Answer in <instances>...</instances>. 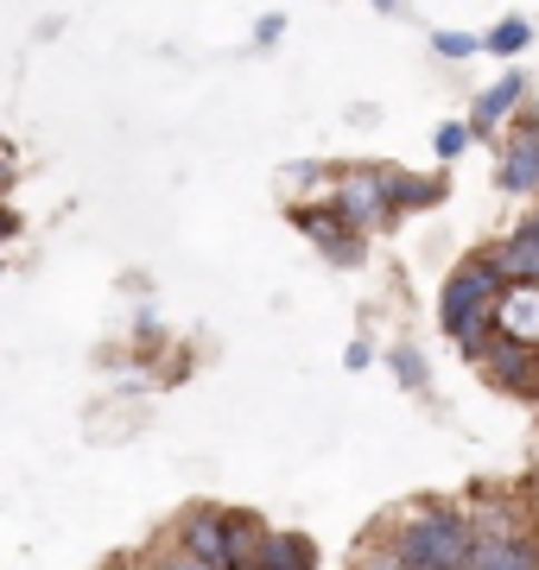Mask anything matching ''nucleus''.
Instances as JSON below:
<instances>
[{"mask_svg":"<svg viewBox=\"0 0 539 570\" xmlns=\"http://www.w3.org/2000/svg\"><path fill=\"white\" fill-rule=\"evenodd\" d=\"M273 532L261 527V513L248 508H228V546H223V570H254L261 564V551H267Z\"/></svg>","mask_w":539,"mask_h":570,"instance_id":"9","label":"nucleus"},{"mask_svg":"<svg viewBox=\"0 0 539 570\" xmlns=\"http://www.w3.org/2000/svg\"><path fill=\"white\" fill-rule=\"evenodd\" d=\"M394 546L406 551L419 570H470L477 564L482 532L463 508H419L413 520L394 532Z\"/></svg>","mask_w":539,"mask_h":570,"instance_id":"2","label":"nucleus"},{"mask_svg":"<svg viewBox=\"0 0 539 570\" xmlns=\"http://www.w3.org/2000/svg\"><path fill=\"white\" fill-rule=\"evenodd\" d=\"M388 362H394V381H400V387H419V393H425V381H432V374H425V355H419L413 343L388 348Z\"/></svg>","mask_w":539,"mask_h":570,"instance_id":"15","label":"nucleus"},{"mask_svg":"<svg viewBox=\"0 0 539 570\" xmlns=\"http://www.w3.org/2000/svg\"><path fill=\"white\" fill-rule=\"evenodd\" d=\"M223 546H228V508H190L178 520V551L223 570Z\"/></svg>","mask_w":539,"mask_h":570,"instance_id":"8","label":"nucleus"},{"mask_svg":"<svg viewBox=\"0 0 539 570\" xmlns=\"http://www.w3.org/2000/svg\"><path fill=\"white\" fill-rule=\"evenodd\" d=\"M343 216H350L362 235L369 228H381L388 216H394V204H388V165H362V171H343L336 178V197H331Z\"/></svg>","mask_w":539,"mask_h":570,"instance_id":"5","label":"nucleus"},{"mask_svg":"<svg viewBox=\"0 0 539 570\" xmlns=\"http://www.w3.org/2000/svg\"><path fill=\"white\" fill-rule=\"evenodd\" d=\"M470 570H539V539L533 532H520V539H482Z\"/></svg>","mask_w":539,"mask_h":570,"instance_id":"11","label":"nucleus"},{"mask_svg":"<svg viewBox=\"0 0 539 570\" xmlns=\"http://www.w3.org/2000/svg\"><path fill=\"white\" fill-rule=\"evenodd\" d=\"M501 197H539V115H514V134L501 140L496 159Z\"/></svg>","mask_w":539,"mask_h":570,"instance_id":"4","label":"nucleus"},{"mask_svg":"<svg viewBox=\"0 0 539 570\" xmlns=\"http://www.w3.org/2000/svg\"><path fill=\"white\" fill-rule=\"evenodd\" d=\"M501 292H508V266L496 261V247H477V254L444 279V292H438V324H444V336H451L470 362H489V348L501 343V330H496Z\"/></svg>","mask_w":539,"mask_h":570,"instance_id":"1","label":"nucleus"},{"mask_svg":"<svg viewBox=\"0 0 539 570\" xmlns=\"http://www.w3.org/2000/svg\"><path fill=\"white\" fill-rule=\"evenodd\" d=\"M520 228V235H533V242H539V209H533V216H527V223H514Z\"/></svg>","mask_w":539,"mask_h":570,"instance_id":"21","label":"nucleus"},{"mask_svg":"<svg viewBox=\"0 0 539 570\" xmlns=\"http://www.w3.org/2000/svg\"><path fill=\"white\" fill-rule=\"evenodd\" d=\"M470 140H477V127L470 121H444L432 134V153H438V165H457L463 153H470Z\"/></svg>","mask_w":539,"mask_h":570,"instance_id":"14","label":"nucleus"},{"mask_svg":"<svg viewBox=\"0 0 539 570\" xmlns=\"http://www.w3.org/2000/svg\"><path fill=\"white\" fill-rule=\"evenodd\" d=\"M292 228H298V235H312L336 266H355L362 254H369V235H362V228H355L336 204H292Z\"/></svg>","mask_w":539,"mask_h":570,"instance_id":"3","label":"nucleus"},{"mask_svg":"<svg viewBox=\"0 0 539 570\" xmlns=\"http://www.w3.org/2000/svg\"><path fill=\"white\" fill-rule=\"evenodd\" d=\"M280 32H286V20L273 13V20H261V32H254V39H261V45H273V39H280Z\"/></svg>","mask_w":539,"mask_h":570,"instance_id":"19","label":"nucleus"},{"mask_svg":"<svg viewBox=\"0 0 539 570\" xmlns=\"http://www.w3.org/2000/svg\"><path fill=\"white\" fill-rule=\"evenodd\" d=\"M13 228H20V216H13V209L0 204V242H7V235H13Z\"/></svg>","mask_w":539,"mask_h":570,"instance_id":"20","label":"nucleus"},{"mask_svg":"<svg viewBox=\"0 0 539 570\" xmlns=\"http://www.w3.org/2000/svg\"><path fill=\"white\" fill-rule=\"evenodd\" d=\"M153 570H216V564H204V558H190V551H178V558H159Z\"/></svg>","mask_w":539,"mask_h":570,"instance_id":"17","label":"nucleus"},{"mask_svg":"<svg viewBox=\"0 0 539 570\" xmlns=\"http://www.w3.org/2000/svg\"><path fill=\"white\" fill-rule=\"evenodd\" d=\"M482 45H489V58H514V51L533 45V26L520 20V13H508V20H496L489 32H482Z\"/></svg>","mask_w":539,"mask_h":570,"instance_id":"13","label":"nucleus"},{"mask_svg":"<svg viewBox=\"0 0 539 570\" xmlns=\"http://www.w3.org/2000/svg\"><path fill=\"white\" fill-rule=\"evenodd\" d=\"M432 51L444 63H463V58H477V51H489V45H482L477 32H432Z\"/></svg>","mask_w":539,"mask_h":570,"instance_id":"16","label":"nucleus"},{"mask_svg":"<svg viewBox=\"0 0 539 570\" xmlns=\"http://www.w3.org/2000/svg\"><path fill=\"white\" fill-rule=\"evenodd\" d=\"M496 330L508 343H533L539 348V279H508L496 311Z\"/></svg>","mask_w":539,"mask_h":570,"instance_id":"7","label":"nucleus"},{"mask_svg":"<svg viewBox=\"0 0 539 570\" xmlns=\"http://www.w3.org/2000/svg\"><path fill=\"white\" fill-rule=\"evenodd\" d=\"M369 362H374V348H369V343H350V355H343V367H355V374H362Z\"/></svg>","mask_w":539,"mask_h":570,"instance_id":"18","label":"nucleus"},{"mask_svg":"<svg viewBox=\"0 0 539 570\" xmlns=\"http://www.w3.org/2000/svg\"><path fill=\"white\" fill-rule=\"evenodd\" d=\"M444 197H451V184H444V178H425V171H394V165H388V204H394V216L438 209Z\"/></svg>","mask_w":539,"mask_h":570,"instance_id":"10","label":"nucleus"},{"mask_svg":"<svg viewBox=\"0 0 539 570\" xmlns=\"http://www.w3.org/2000/svg\"><path fill=\"white\" fill-rule=\"evenodd\" d=\"M254 570H317V546L305 532H273Z\"/></svg>","mask_w":539,"mask_h":570,"instance_id":"12","label":"nucleus"},{"mask_svg":"<svg viewBox=\"0 0 539 570\" xmlns=\"http://www.w3.org/2000/svg\"><path fill=\"white\" fill-rule=\"evenodd\" d=\"M374 13H400V0H369Z\"/></svg>","mask_w":539,"mask_h":570,"instance_id":"22","label":"nucleus"},{"mask_svg":"<svg viewBox=\"0 0 539 570\" xmlns=\"http://www.w3.org/2000/svg\"><path fill=\"white\" fill-rule=\"evenodd\" d=\"M520 102H527V70L514 63L508 77H496L477 102H470V127H477V134H496L501 121H514L520 115Z\"/></svg>","mask_w":539,"mask_h":570,"instance_id":"6","label":"nucleus"}]
</instances>
